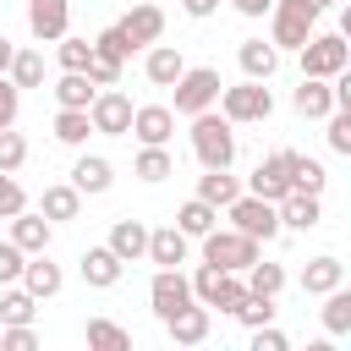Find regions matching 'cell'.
Segmentation results:
<instances>
[{
  "mask_svg": "<svg viewBox=\"0 0 351 351\" xmlns=\"http://www.w3.org/2000/svg\"><path fill=\"white\" fill-rule=\"evenodd\" d=\"M132 176H137V181H148V186H154V181H170V176H176L170 148H165V143H143V154L132 159Z\"/></svg>",
  "mask_w": 351,
  "mask_h": 351,
  "instance_id": "cell-29",
  "label": "cell"
},
{
  "mask_svg": "<svg viewBox=\"0 0 351 351\" xmlns=\"http://www.w3.org/2000/svg\"><path fill=\"white\" fill-rule=\"evenodd\" d=\"M296 55H302V77H340V71L351 66V44H346V33H313Z\"/></svg>",
  "mask_w": 351,
  "mask_h": 351,
  "instance_id": "cell-6",
  "label": "cell"
},
{
  "mask_svg": "<svg viewBox=\"0 0 351 351\" xmlns=\"http://www.w3.org/2000/svg\"><path fill=\"white\" fill-rule=\"evenodd\" d=\"M5 77H11L16 88H44V55H38V49H16L11 66H5Z\"/></svg>",
  "mask_w": 351,
  "mask_h": 351,
  "instance_id": "cell-35",
  "label": "cell"
},
{
  "mask_svg": "<svg viewBox=\"0 0 351 351\" xmlns=\"http://www.w3.org/2000/svg\"><path fill=\"white\" fill-rule=\"evenodd\" d=\"M22 263H27V252L5 236V241H0V285H16V280H22Z\"/></svg>",
  "mask_w": 351,
  "mask_h": 351,
  "instance_id": "cell-43",
  "label": "cell"
},
{
  "mask_svg": "<svg viewBox=\"0 0 351 351\" xmlns=\"http://www.w3.org/2000/svg\"><path fill=\"white\" fill-rule=\"evenodd\" d=\"M203 241V263H214V269H225V274H247V263H258L263 252H258V241L252 236H241L236 225L230 230H208V236H197Z\"/></svg>",
  "mask_w": 351,
  "mask_h": 351,
  "instance_id": "cell-3",
  "label": "cell"
},
{
  "mask_svg": "<svg viewBox=\"0 0 351 351\" xmlns=\"http://www.w3.org/2000/svg\"><path fill=\"white\" fill-rule=\"evenodd\" d=\"M93 93H99V88H93L88 71H60V77H55V104H60V110H88Z\"/></svg>",
  "mask_w": 351,
  "mask_h": 351,
  "instance_id": "cell-28",
  "label": "cell"
},
{
  "mask_svg": "<svg viewBox=\"0 0 351 351\" xmlns=\"http://www.w3.org/2000/svg\"><path fill=\"white\" fill-rule=\"evenodd\" d=\"M230 5H236V11H241V16H263V11H269V5H274V0H230Z\"/></svg>",
  "mask_w": 351,
  "mask_h": 351,
  "instance_id": "cell-51",
  "label": "cell"
},
{
  "mask_svg": "<svg viewBox=\"0 0 351 351\" xmlns=\"http://www.w3.org/2000/svg\"><path fill=\"white\" fill-rule=\"evenodd\" d=\"M27 296H60V285H66V274H60V263H49V252H27V263H22V280H16Z\"/></svg>",
  "mask_w": 351,
  "mask_h": 351,
  "instance_id": "cell-16",
  "label": "cell"
},
{
  "mask_svg": "<svg viewBox=\"0 0 351 351\" xmlns=\"http://www.w3.org/2000/svg\"><path fill=\"white\" fill-rule=\"evenodd\" d=\"M49 236H55V225L44 219V214H11V241L22 247V252H49Z\"/></svg>",
  "mask_w": 351,
  "mask_h": 351,
  "instance_id": "cell-26",
  "label": "cell"
},
{
  "mask_svg": "<svg viewBox=\"0 0 351 351\" xmlns=\"http://www.w3.org/2000/svg\"><path fill=\"white\" fill-rule=\"evenodd\" d=\"M27 165V143H22V132H11V126H0V170H22Z\"/></svg>",
  "mask_w": 351,
  "mask_h": 351,
  "instance_id": "cell-42",
  "label": "cell"
},
{
  "mask_svg": "<svg viewBox=\"0 0 351 351\" xmlns=\"http://www.w3.org/2000/svg\"><path fill=\"white\" fill-rule=\"evenodd\" d=\"M214 225H219V208H214V203H203V197H186V203L176 208V230H181V236H192V241H197V236H208Z\"/></svg>",
  "mask_w": 351,
  "mask_h": 351,
  "instance_id": "cell-30",
  "label": "cell"
},
{
  "mask_svg": "<svg viewBox=\"0 0 351 351\" xmlns=\"http://www.w3.org/2000/svg\"><path fill=\"white\" fill-rule=\"evenodd\" d=\"M110 181H115V170H110V159H99V154H82V159L71 165V186H77L82 197L110 192Z\"/></svg>",
  "mask_w": 351,
  "mask_h": 351,
  "instance_id": "cell-24",
  "label": "cell"
},
{
  "mask_svg": "<svg viewBox=\"0 0 351 351\" xmlns=\"http://www.w3.org/2000/svg\"><path fill=\"white\" fill-rule=\"evenodd\" d=\"M247 192H258V197H269V203H280V197L291 192V159H285V148L269 154V159H258V170L247 176Z\"/></svg>",
  "mask_w": 351,
  "mask_h": 351,
  "instance_id": "cell-13",
  "label": "cell"
},
{
  "mask_svg": "<svg viewBox=\"0 0 351 351\" xmlns=\"http://www.w3.org/2000/svg\"><path fill=\"white\" fill-rule=\"evenodd\" d=\"M38 214H44L49 225H60V219H77V214H82V192H77L71 181H55V186H44V197H38Z\"/></svg>",
  "mask_w": 351,
  "mask_h": 351,
  "instance_id": "cell-25",
  "label": "cell"
},
{
  "mask_svg": "<svg viewBox=\"0 0 351 351\" xmlns=\"http://www.w3.org/2000/svg\"><path fill=\"white\" fill-rule=\"evenodd\" d=\"M93 55H104V60H121V66H126V60H132V44H126V33L110 22V27L93 38Z\"/></svg>",
  "mask_w": 351,
  "mask_h": 351,
  "instance_id": "cell-41",
  "label": "cell"
},
{
  "mask_svg": "<svg viewBox=\"0 0 351 351\" xmlns=\"http://www.w3.org/2000/svg\"><path fill=\"white\" fill-rule=\"evenodd\" d=\"M318 0H274L269 5V44L274 49H302L318 33Z\"/></svg>",
  "mask_w": 351,
  "mask_h": 351,
  "instance_id": "cell-2",
  "label": "cell"
},
{
  "mask_svg": "<svg viewBox=\"0 0 351 351\" xmlns=\"http://www.w3.org/2000/svg\"><path fill=\"white\" fill-rule=\"evenodd\" d=\"M186 121H192V154H197L203 170H225V165H236V126H230L225 115L197 110V115H186Z\"/></svg>",
  "mask_w": 351,
  "mask_h": 351,
  "instance_id": "cell-1",
  "label": "cell"
},
{
  "mask_svg": "<svg viewBox=\"0 0 351 351\" xmlns=\"http://www.w3.org/2000/svg\"><path fill=\"white\" fill-rule=\"evenodd\" d=\"M77 263H82V280H88L93 291H110V285H121V274H126V263H121L110 247H88Z\"/></svg>",
  "mask_w": 351,
  "mask_h": 351,
  "instance_id": "cell-22",
  "label": "cell"
},
{
  "mask_svg": "<svg viewBox=\"0 0 351 351\" xmlns=\"http://www.w3.org/2000/svg\"><path fill=\"white\" fill-rule=\"evenodd\" d=\"M181 71H186V55H181L176 44H148V55H143V77H148L154 88H170Z\"/></svg>",
  "mask_w": 351,
  "mask_h": 351,
  "instance_id": "cell-19",
  "label": "cell"
},
{
  "mask_svg": "<svg viewBox=\"0 0 351 351\" xmlns=\"http://www.w3.org/2000/svg\"><path fill=\"white\" fill-rule=\"evenodd\" d=\"M22 208H27V192L16 186L11 170H0V219H11V214H22Z\"/></svg>",
  "mask_w": 351,
  "mask_h": 351,
  "instance_id": "cell-44",
  "label": "cell"
},
{
  "mask_svg": "<svg viewBox=\"0 0 351 351\" xmlns=\"http://www.w3.org/2000/svg\"><path fill=\"white\" fill-rule=\"evenodd\" d=\"M225 214H230V225H236L241 236H252V241H274V236H280V208H274L269 197H258V192L230 197Z\"/></svg>",
  "mask_w": 351,
  "mask_h": 351,
  "instance_id": "cell-5",
  "label": "cell"
},
{
  "mask_svg": "<svg viewBox=\"0 0 351 351\" xmlns=\"http://www.w3.org/2000/svg\"><path fill=\"white\" fill-rule=\"evenodd\" d=\"M11 55H16V44H11L5 33H0V77H5V66H11Z\"/></svg>",
  "mask_w": 351,
  "mask_h": 351,
  "instance_id": "cell-52",
  "label": "cell"
},
{
  "mask_svg": "<svg viewBox=\"0 0 351 351\" xmlns=\"http://www.w3.org/2000/svg\"><path fill=\"white\" fill-rule=\"evenodd\" d=\"M318 5H340V0H318Z\"/></svg>",
  "mask_w": 351,
  "mask_h": 351,
  "instance_id": "cell-53",
  "label": "cell"
},
{
  "mask_svg": "<svg viewBox=\"0 0 351 351\" xmlns=\"http://www.w3.org/2000/svg\"><path fill=\"white\" fill-rule=\"evenodd\" d=\"M285 159H291V192H313V197H318V192H324V181H329V176H324V165H318V159H307V154H296V148H285Z\"/></svg>",
  "mask_w": 351,
  "mask_h": 351,
  "instance_id": "cell-32",
  "label": "cell"
},
{
  "mask_svg": "<svg viewBox=\"0 0 351 351\" xmlns=\"http://www.w3.org/2000/svg\"><path fill=\"white\" fill-rule=\"evenodd\" d=\"M27 33L38 44H55L60 33H71V0H27Z\"/></svg>",
  "mask_w": 351,
  "mask_h": 351,
  "instance_id": "cell-11",
  "label": "cell"
},
{
  "mask_svg": "<svg viewBox=\"0 0 351 351\" xmlns=\"http://www.w3.org/2000/svg\"><path fill=\"white\" fill-rule=\"evenodd\" d=\"M247 291H258V296H280L285 291V269L280 263H247Z\"/></svg>",
  "mask_w": 351,
  "mask_h": 351,
  "instance_id": "cell-39",
  "label": "cell"
},
{
  "mask_svg": "<svg viewBox=\"0 0 351 351\" xmlns=\"http://www.w3.org/2000/svg\"><path fill=\"white\" fill-rule=\"evenodd\" d=\"M132 137L137 143H170L176 137V110L170 104H132Z\"/></svg>",
  "mask_w": 351,
  "mask_h": 351,
  "instance_id": "cell-15",
  "label": "cell"
},
{
  "mask_svg": "<svg viewBox=\"0 0 351 351\" xmlns=\"http://www.w3.org/2000/svg\"><path fill=\"white\" fill-rule=\"evenodd\" d=\"M285 346H291V340H285L274 324H258V329H252V351H285Z\"/></svg>",
  "mask_w": 351,
  "mask_h": 351,
  "instance_id": "cell-49",
  "label": "cell"
},
{
  "mask_svg": "<svg viewBox=\"0 0 351 351\" xmlns=\"http://www.w3.org/2000/svg\"><path fill=\"white\" fill-rule=\"evenodd\" d=\"M291 110H296L302 121H324L329 110H340V104H335V82H329V77H302V88L291 93Z\"/></svg>",
  "mask_w": 351,
  "mask_h": 351,
  "instance_id": "cell-14",
  "label": "cell"
},
{
  "mask_svg": "<svg viewBox=\"0 0 351 351\" xmlns=\"http://www.w3.org/2000/svg\"><path fill=\"white\" fill-rule=\"evenodd\" d=\"M186 252H192V236H181L176 225H159V230H148V263H159V269H181L186 263Z\"/></svg>",
  "mask_w": 351,
  "mask_h": 351,
  "instance_id": "cell-17",
  "label": "cell"
},
{
  "mask_svg": "<svg viewBox=\"0 0 351 351\" xmlns=\"http://www.w3.org/2000/svg\"><path fill=\"white\" fill-rule=\"evenodd\" d=\"M115 27L126 33V44H132V49H148V44H159V33H165V11H159V5H148V0H137Z\"/></svg>",
  "mask_w": 351,
  "mask_h": 351,
  "instance_id": "cell-12",
  "label": "cell"
},
{
  "mask_svg": "<svg viewBox=\"0 0 351 351\" xmlns=\"http://www.w3.org/2000/svg\"><path fill=\"white\" fill-rule=\"evenodd\" d=\"M197 197L214 203V208H225L230 197H241V181L230 176V165H225V170H203V176H197Z\"/></svg>",
  "mask_w": 351,
  "mask_h": 351,
  "instance_id": "cell-31",
  "label": "cell"
},
{
  "mask_svg": "<svg viewBox=\"0 0 351 351\" xmlns=\"http://www.w3.org/2000/svg\"><path fill=\"white\" fill-rule=\"evenodd\" d=\"M236 324H247V329H258V324H274V296H258V291H247L241 302H236V313H230Z\"/></svg>",
  "mask_w": 351,
  "mask_h": 351,
  "instance_id": "cell-40",
  "label": "cell"
},
{
  "mask_svg": "<svg viewBox=\"0 0 351 351\" xmlns=\"http://www.w3.org/2000/svg\"><path fill=\"white\" fill-rule=\"evenodd\" d=\"M329 148L335 154H351V110H329Z\"/></svg>",
  "mask_w": 351,
  "mask_h": 351,
  "instance_id": "cell-45",
  "label": "cell"
},
{
  "mask_svg": "<svg viewBox=\"0 0 351 351\" xmlns=\"http://www.w3.org/2000/svg\"><path fill=\"white\" fill-rule=\"evenodd\" d=\"M324 329L329 335H351V291L346 285H335V291H324Z\"/></svg>",
  "mask_w": 351,
  "mask_h": 351,
  "instance_id": "cell-33",
  "label": "cell"
},
{
  "mask_svg": "<svg viewBox=\"0 0 351 351\" xmlns=\"http://www.w3.org/2000/svg\"><path fill=\"white\" fill-rule=\"evenodd\" d=\"M55 60H60V71H88V60H93V38L60 33V38H55Z\"/></svg>",
  "mask_w": 351,
  "mask_h": 351,
  "instance_id": "cell-34",
  "label": "cell"
},
{
  "mask_svg": "<svg viewBox=\"0 0 351 351\" xmlns=\"http://www.w3.org/2000/svg\"><path fill=\"white\" fill-rule=\"evenodd\" d=\"M241 296H247V280H241V274H225V269H214V263H203V269L192 274V302H203V307L236 313Z\"/></svg>",
  "mask_w": 351,
  "mask_h": 351,
  "instance_id": "cell-8",
  "label": "cell"
},
{
  "mask_svg": "<svg viewBox=\"0 0 351 351\" xmlns=\"http://www.w3.org/2000/svg\"><path fill=\"white\" fill-rule=\"evenodd\" d=\"M16 110H22V88L0 77V126H16Z\"/></svg>",
  "mask_w": 351,
  "mask_h": 351,
  "instance_id": "cell-48",
  "label": "cell"
},
{
  "mask_svg": "<svg viewBox=\"0 0 351 351\" xmlns=\"http://www.w3.org/2000/svg\"><path fill=\"white\" fill-rule=\"evenodd\" d=\"M274 208H280V230H313L324 219V203L313 192H285Z\"/></svg>",
  "mask_w": 351,
  "mask_h": 351,
  "instance_id": "cell-20",
  "label": "cell"
},
{
  "mask_svg": "<svg viewBox=\"0 0 351 351\" xmlns=\"http://www.w3.org/2000/svg\"><path fill=\"white\" fill-rule=\"evenodd\" d=\"M88 126H93L99 137H126V132H132V99H126L121 88H99L93 104H88Z\"/></svg>",
  "mask_w": 351,
  "mask_h": 351,
  "instance_id": "cell-9",
  "label": "cell"
},
{
  "mask_svg": "<svg viewBox=\"0 0 351 351\" xmlns=\"http://www.w3.org/2000/svg\"><path fill=\"white\" fill-rule=\"evenodd\" d=\"M104 247H110L121 263H143V252H148V225H143V219H115Z\"/></svg>",
  "mask_w": 351,
  "mask_h": 351,
  "instance_id": "cell-21",
  "label": "cell"
},
{
  "mask_svg": "<svg viewBox=\"0 0 351 351\" xmlns=\"http://www.w3.org/2000/svg\"><path fill=\"white\" fill-rule=\"evenodd\" d=\"M88 346L93 351H132V329H121L110 318H88Z\"/></svg>",
  "mask_w": 351,
  "mask_h": 351,
  "instance_id": "cell-36",
  "label": "cell"
},
{
  "mask_svg": "<svg viewBox=\"0 0 351 351\" xmlns=\"http://www.w3.org/2000/svg\"><path fill=\"white\" fill-rule=\"evenodd\" d=\"M236 60H241V77L269 82V77H274V66H280V49H274V44H263V38H241Z\"/></svg>",
  "mask_w": 351,
  "mask_h": 351,
  "instance_id": "cell-23",
  "label": "cell"
},
{
  "mask_svg": "<svg viewBox=\"0 0 351 351\" xmlns=\"http://www.w3.org/2000/svg\"><path fill=\"white\" fill-rule=\"evenodd\" d=\"M186 302H192V280H186L181 269H159V274L148 280V307H154V318H159V324H165V318H176Z\"/></svg>",
  "mask_w": 351,
  "mask_h": 351,
  "instance_id": "cell-10",
  "label": "cell"
},
{
  "mask_svg": "<svg viewBox=\"0 0 351 351\" xmlns=\"http://www.w3.org/2000/svg\"><path fill=\"white\" fill-rule=\"evenodd\" d=\"M165 329H170V340H176V346H203V340H208V329H214V318H208V307H203V302H186L176 318H165Z\"/></svg>",
  "mask_w": 351,
  "mask_h": 351,
  "instance_id": "cell-18",
  "label": "cell"
},
{
  "mask_svg": "<svg viewBox=\"0 0 351 351\" xmlns=\"http://www.w3.org/2000/svg\"><path fill=\"white\" fill-rule=\"evenodd\" d=\"M88 110H55V143H66V148H82L88 143Z\"/></svg>",
  "mask_w": 351,
  "mask_h": 351,
  "instance_id": "cell-37",
  "label": "cell"
},
{
  "mask_svg": "<svg viewBox=\"0 0 351 351\" xmlns=\"http://www.w3.org/2000/svg\"><path fill=\"white\" fill-rule=\"evenodd\" d=\"M335 285H346V263L340 258H307V269H302V291L307 296H324V291H335Z\"/></svg>",
  "mask_w": 351,
  "mask_h": 351,
  "instance_id": "cell-27",
  "label": "cell"
},
{
  "mask_svg": "<svg viewBox=\"0 0 351 351\" xmlns=\"http://www.w3.org/2000/svg\"><path fill=\"white\" fill-rule=\"evenodd\" d=\"M170 88H176V104H170V110H176V115H197V110H214V99H219L225 82H219L214 66H186Z\"/></svg>",
  "mask_w": 351,
  "mask_h": 351,
  "instance_id": "cell-7",
  "label": "cell"
},
{
  "mask_svg": "<svg viewBox=\"0 0 351 351\" xmlns=\"http://www.w3.org/2000/svg\"><path fill=\"white\" fill-rule=\"evenodd\" d=\"M33 346H38L33 324H0V351H33Z\"/></svg>",
  "mask_w": 351,
  "mask_h": 351,
  "instance_id": "cell-46",
  "label": "cell"
},
{
  "mask_svg": "<svg viewBox=\"0 0 351 351\" xmlns=\"http://www.w3.org/2000/svg\"><path fill=\"white\" fill-rule=\"evenodd\" d=\"M121 71H126L121 60H104V55H93V60H88V77H93V88H115V82H121Z\"/></svg>",
  "mask_w": 351,
  "mask_h": 351,
  "instance_id": "cell-47",
  "label": "cell"
},
{
  "mask_svg": "<svg viewBox=\"0 0 351 351\" xmlns=\"http://www.w3.org/2000/svg\"><path fill=\"white\" fill-rule=\"evenodd\" d=\"M181 11H186L192 22H203V16H214V11H219V0H181Z\"/></svg>",
  "mask_w": 351,
  "mask_h": 351,
  "instance_id": "cell-50",
  "label": "cell"
},
{
  "mask_svg": "<svg viewBox=\"0 0 351 351\" xmlns=\"http://www.w3.org/2000/svg\"><path fill=\"white\" fill-rule=\"evenodd\" d=\"M33 313H38V296H27L22 285H5V296H0V324H33Z\"/></svg>",
  "mask_w": 351,
  "mask_h": 351,
  "instance_id": "cell-38",
  "label": "cell"
},
{
  "mask_svg": "<svg viewBox=\"0 0 351 351\" xmlns=\"http://www.w3.org/2000/svg\"><path fill=\"white\" fill-rule=\"evenodd\" d=\"M219 115L230 121V126H252V121H269L274 115V93L263 88V82H236V88H219Z\"/></svg>",
  "mask_w": 351,
  "mask_h": 351,
  "instance_id": "cell-4",
  "label": "cell"
}]
</instances>
